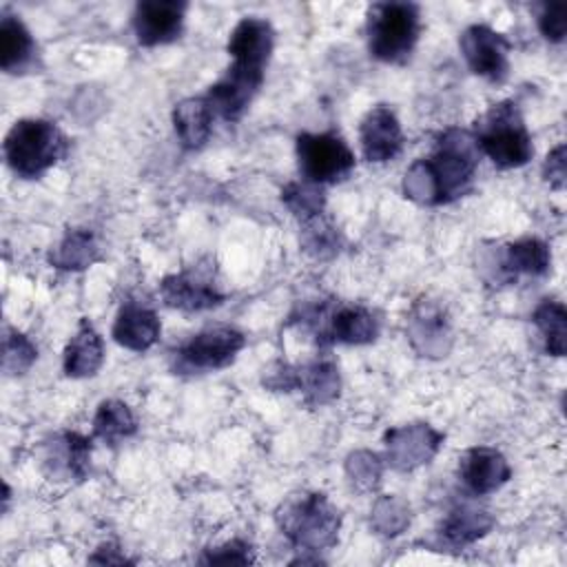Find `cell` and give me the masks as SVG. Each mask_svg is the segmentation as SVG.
Masks as SVG:
<instances>
[{
	"label": "cell",
	"instance_id": "4fadbf2b",
	"mask_svg": "<svg viewBox=\"0 0 567 567\" xmlns=\"http://www.w3.org/2000/svg\"><path fill=\"white\" fill-rule=\"evenodd\" d=\"M359 142L368 162L383 164L394 159L403 148V131L396 113L385 104L372 106L359 124Z\"/></svg>",
	"mask_w": 567,
	"mask_h": 567
},
{
	"label": "cell",
	"instance_id": "ba28073f",
	"mask_svg": "<svg viewBox=\"0 0 567 567\" xmlns=\"http://www.w3.org/2000/svg\"><path fill=\"white\" fill-rule=\"evenodd\" d=\"M443 439V432L423 421L390 427L383 434L385 463L396 472H412L439 454Z\"/></svg>",
	"mask_w": 567,
	"mask_h": 567
},
{
	"label": "cell",
	"instance_id": "44dd1931",
	"mask_svg": "<svg viewBox=\"0 0 567 567\" xmlns=\"http://www.w3.org/2000/svg\"><path fill=\"white\" fill-rule=\"evenodd\" d=\"M44 463L51 465L53 474L82 481L91 465V439L80 432L55 434L53 441L47 443Z\"/></svg>",
	"mask_w": 567,
	"mask_h": 567
},
{
	"label": "cell",
	"instance_id": "d4e9b609",
	"mask_svg": "<svg viewBox=\"0 0 567 567\" xmlns=\"http://www.w3.org/2000/svg\"><path fill=\"white\" fill-rule=\"evenodd\" d=\"M297 388L310 405H326L339 396L341 377L339 368L330 359H315L297 368Z\"/></svg>",
	"mask_w": 567,
	"mask_h": 567
},
{
	"label": "cell",
	"instance_id": "7c38bea8",
	"mask_svg": "<svg viewBox=\"0 0 567 567\" xmlns=\"http://www.w3.org/2000/svg\"><path fill=\"white\" fill-rule=\"evenodd\" d=\"M159 295L168 308H177L184 312L208 310L224 301V292L217 288L213 277L202 270L166 275L159 281Z\"/></svg>",
	"mask_w": 567,
	"mask_h": 567
},
{
	"label": "cell",
	"instance_id": "5bb4252c",
	"mask_svg": "<svg viewBox=\"0 0 567 567\" xmlns=\"http://www.w3.org/2000/svg\"><path fill=\"white\" fill-rule=\"evenodd\" d=\"M458 476L474 496H485L501 489L509 481L512 467L501 450L476 445L461 454Z\"/></svg>",
	"mask_w": 567,
	"mask_h": 567
},
{
	"label": "cell",
	"instance_id": "52a82bcc",
	"mask_svg": "<svg viewBox=\"0 0 567 567\" xmlns=\"http://www.w3.org/2000/svg\"><path fill=\"white\" fill-rule=\"evenodd\" d=\"M246 346L244 332L233 326H208L182 343L175 352L184 370H219L230 365Z\"/></svg>",
	"mask_w": 567,
	"mask_h": 567
},
{
	"label": "cell",
	"instance_id": "8fae6325",
	"mask_svg": "<svg viewBox=\"0 0 567 567\" xmlns=\"http://www.w3.org/2000/svg\"><path fill=\"white\" fill-rule=\"evenodd\" d=\"M186 2L179 0H142L133 11V33L142 47L168 44L184 29Z\"/></svg>",
	"mask_w": 567,
	"mask_h": 567
},
{
	"label": "cell",
	"instance_id": "603a6c76",
	"mask_svg": "<svg viewBox=\"0 0 567 567\" xmlns=\"http://www.w3.org/2000/svg\"><path fill=\"white\" fill-rule=\"evenodd\" d=\"M492 527L494 518L489 512L472 505H458L441 523L439 538L450 549H463L483 538Z\"/></svg>",
	"mask_w": 567,
	"mask_h": 567
},
{
	"label": "cell",
	"instance_id": "f1b7e54d",
	"mask_svg": "<svg viewBox=\"0 0 567 567\" xmlns=\"http://www.w3.org/2000/svg\"><path fill=\"white\" fill-rule=\"evenodd\" d=\"M281 202L299 221H308L317 215H323L326 190L323 186L301 177V179L288 182L281 188Z\"/></svg>",
	"mask_w": 567,
	"mask_h": 567
},
{
	"label": "cell",
	"instance_id": "4dcf8cb0",
	"mask_svg": "<svg viewBox=\"0 0 567 567\" xmlns=\"http://www.w3.org/2000/svg\"><path fill=\"white\" fill-rule=\"evenodd\" d=\"M403 195L421 206H439L436 179L427 157L414 159L403 175Z\"/></svg>",
	"mask_w": 567,
	"mask_h": 567
},
{
	"label": "cell",
	"instance_id": "f546056e",
	"mask_svg": "<svg viewBox=\"0 0 567 567\" xmlns=\"http://www.w3.org/2000/svg\"><path fill=\"white\" fill-rule=\"evenodd\" d=\"M38 359L35 343L16 328H4L2 337V370L11 377L24 374Z\"/></svg>",
	"mask_w": 567,
	"mask_h": 567
},
{
	"label": "cell",
	"instance_id": "74e56055",
	"mask_svg": "<svg viewBox=\"0 0 567 567\" xmlns=\"http://www.w3.org/2000/svg\"><path fill=\"white\" fill-rule=\"evenodd\" d=\"M264 385L270 390H277V392L295 390L297 388V368H292L288 363H277L264 377Z\"/></svg>",
	"mask_w": 567,
	"mask_h": 567
},
{
	"label": "cell",
	"instance_id": "ac0fdd59",
	"mask_svg": "<svg viewBox=\"0 0 567 567\" xmlns=\"http://www.w3.org/2000/svg\"><path fill=\"white\" fill-rule=\"evenodd\" d=\"M102 361H104V341L100 332L86 319H82L62 354L64 374L71 379L93 377L102 368Z\"/></svg>",
	"mask_w": 567,
	"mask_h": 567
},
{
	"label": "cell",
	"instance_id": "9c48e42d",
	"mask_svg": "<svg viewBox=\"0 0 567 567\" xmlns=\"http://www.w3.org/2000/svg\"><path fill=\"white\" fill-rule=\"evenodd\" d=\"M458 47L472 73L489 82H503L507 78L509 42L503 33L487 24H470L463 29Z\"/></svg>",
	"mask_w": 567,
	"mask_h": 567
},
{
	"label": "cell",
	"instance_id": "d590c367",
	"mask_svg": "<svg viewBox=\"0 0 567 567\" xmlns=\"http://www.w3.org/2000/svg\"><path fill=\"white\" fill-rule=\"evenodd\" d=\"M538 29L549 42H563L567 33V4H545L538 13Z\"/></svg>",
	"mask_w": 567,
	"mask_h": 567
},
{
	"label": "cell",
	"instance_id": "6da1fadb",
	"mask_svg": "<svg viewBox=\"0 0 567 567\" xmlns=\"http://www.w3.org/2000/svg\"><path fill=\"white\" fill-rule=\"evenodd\" d=\"M277 527L297 551L319 554L337 545L341 512L321 492L288 496L275 512Z\"/></svg>",
	"mask_w": 567,
	"mask_h": 567
},
{
	"label": "cell",
	"instance_id": "9a60e30c",
	"mask_svg": "<svg viewBox=\"0 0 567 567\" xmlns=\"http://www.w3.org/2000/svg\"><path fill=\"white\" fill-rule=\"evenodd\" d=\"M272 49H275V29L266 18H257V16L241 18L233 27L226 44V51L235 64H244L261 71H266Z\"/></svg>",
	"mask_w": 567,
	"mask_h": 567
},
{
	"label": "cell",
	"instance_id": "1f68e13d",
	"mask_svg": "<svg viewBox=\"0 0 567 567\" xmlns=\"http://www.w3.org/2000/svg\"><path fill=\"white\" fill-rule=\"evenodd\" d=\"M372 527L381 536H399L410 525V505L399 496H379L372 505Z\"/></svg>",
	"mask_w": 567,
	"mask_h": 567
},
{
	"label": "cell",
	"instance_id": "d6986e66",
	"mask_svg": "<svg viewBox=\"0 0 567 567\" xmlns=\"http://www.w3.org/2000/svg\"><path fill=\"white\" fill-rule=\"evenodd\" d=\"M503 279L512 281L520 275L540 277L551 268V250L538 237H523L507 244L498 257Z\"/></svg>",
	"mask_w": 567,
	"mask_h": 567
},
{
	"label": "cell",
	"instance_id": "277c9868",
	"mask_svg": "<svg viewBox=\"0 0 567 567\" xmlns=\"http://www.w3.org/2000/svg\"><path fill=\"white\" fill-rule=\"evenodd\" d=\"M370 53L388 64L405 62L421 33V13L412 2H374L365 20Z\"/></svg>",
	"mask_w": 567,
	"mask_h": 567
},
{
	"label": "cell",
	"instance_id": "7402d4cb",
	"mask_svg": "<svg viewBox=\"0 0 567 567\" xmlns=\"http://www.w3.org/2000/svg\"><path fill=\"white\" fill-rule=\"evenodd\" d=\"M213 109L204 95L184 97L173 109V126L179 144L188 151L202 148L213 131Z\"/></svg>",
	"mask_w": 567,
	"mask_h": 567
},
{
	"label": "cell",
	"instance_id": "836d02e7",
	"mask_svg": "<svg viewBox=\"0 0 567 567\" xmlns=\"http://www.w3.org/2000/svg\"><path fill=\"white\" fill-rule=\"evenodd\" d=\"M301 224H303L301 244H303L306 252H310L312 257H319V259L337 255V250L341 246V237H339L337 228L328 219H323V215H317Z\"/></svg>",
	"mask_w": 567,
	"mask_h": 567
},
{
	"label": "cell",
	"instance_id": "5b68a950",
	"mask_svg": "<svg viewBox=\"0 0 567 567\" xmlns=\"http://www.w3.org/2000/svg\"><path fill=\"white\" fill-rule=\"evenodd\" d=\"M436 179L439 204H450L465 195L481 162V148L472 131L450 126L436 137L432 157H427Z\"/></svg>",
	"mask_w": 567,
	"mask_h": 567
},
{
	"label": "cell",
	"instance_id": "cb8c5ba5",
	"mask_svg": "<svg viewBox=\"0 0 567 567\" xmlns=\"http://www.w3.org/2000/svg\"><path fill=\"white\" fill-rule=\"evenodd\" d=\"M35 55L31 31L18 16L2 13L0 18V66L7 73H22Z\"/></svg>",
	"mask_w": 567,
	"mask_h": 567
},
{
	"label": "cell",
	"instance_id": "d6a6232c",
	"mask_svg": "<svg viewBox=\"0 0 567 567\" xmlns=\"http://www.w3.org/2000/svg\"><path fill=\"white\" fill-rule=\"evenodd\" d=\"M346 476L359 492H372L383 476V461L377 452L354 450L346 458Z\"/></svg>",
	"mask_w": 567,
	"mask_h": 567
},
{
	"label": "cell",
	"instance_id": "2e32d148",
	"mask_svg": "<svg viewBox=\"0 0 567 567\" xmlns=\"http://www.w3.org/2000/svg\"><path fill=\"white\" fill-rule=\"evenodd\" d=\"M162 332V323L159 317L153 308L128 301L120 308L111 334L113 339L133 352H146L148 348H153L159 339Z\"/></svg>",
	"mask_w": 567,
	"mask_h": 567
},
{
	"label": "cell",
	"instance_id": "30bf717a",
	"mask_svg": "<svg viewBox=\"0 0 567 567\" xmlns=\"http://www.w3.org/2000/svg\"><path fill=\"white\" fill-rule=\"evenodd\" d=\"M261 84H264L261 69L233 62L226 69V73L206 91L204 97L210 104L215 115H219L226 122H235L246 113V109L255 100Z\"/></svg>",
	"mask_w": 567,
	"mask_h": 567
},
{
	"label": "cell",
	"instance_id": "8992f818",
	"mask_svg": "<svg viewBox=\"0 0 567 567\" xmlns=\"http://www.w3.org/2000/svg\"><path fill=\"white\" fill-rule=\"evenodd\" d=\"M297 162L303 179L319 186L346 179L354 168V153L348 142L332 133H299Z\"/></svg>",
	"mask_w": 567,
	"mask_h": 567
},
{
	"label": "cell",
	"instance_id": "e0dca14e",
	"mask_svg": "<svg viewBox=\"0 0 567 567\" xmlns=\"http://www.w3.org/2000/svg\"><path fill=\"white\" fill-rule=\"evenodd\" d=\"M379 330L381 321L370 308L348 303L328 315V323L321 328V334L337 343L363 346L372 343L379 337Z\"/></svg>",
	"mask_w": 567,
	"mask_h": 567
},
{
	"label": "cell",
	"instance_id": "7a4b0ae2",
	"mask_svg": "<svg viewBox=\"0 0 567 567\" xmlns=\"http://www.w3.org/2000/svg\"><path fill=\"white\" fill-rule=\"evenodd\" d=\"M66 146L69 142L55 122L22 117L7 131L2 153L16 175L35 179L66 155Z\"/></svg>",
	"mask_w": 567,
	"mask_h": 567
},
{
	"label": "cell",
	"instance_id": "83f0119b",
	"mask_svg": "<svg viewBox=\"0 0 567 567\" xmlns=\"http://www.w3.org/2000/svg\"><path fill=\"white\" fill-rule=\"evenodd\" d=\"M137 432V421L128 403L120 399H106L97 405L93 414V436L115 443L120 439H128Z\"/></svg>",
	"mask_w": 567,
	"mask_h": 567
},
{
	"label": "cell",
	"instance_id": "484cf974",
	"mask_svg": "<svg viewBox=\"0 0 567 567\" xmlns=\"http://www.w3.org/2000/svg\"><path fill=\"white\" fill-rule=\"evenodd\" d=\"M100 259V246L91 230L71 228L49 252V264L60 270H84Z\"/></svg>",
	"mask_w": 567,
	"mask_h": 567
},
{
	"label": "cell",
	"instance_id": "f35d334b",
	"mask_svg": "<svg viewBox=\"0 0 567 567\" xmlns=\"http://www.w3.org/2000/svg\"><path fill=\"white\" fill-rule=\"evenodd\" d=\"M91 563H128V558L124 554H120V547L117 545H111V543H104L97 547V551L89 558Z\"/></svg>",
	"mask_w": 567,
	"mask_h": 567
},
{
	"label": "cell",
	"instance_id": "8d00e7d4",
	"mask_svg": "<svg viewBox=\"0 0 567 567\" xmlns=\"http://www.w3.org/2000/svg\"><path fill=\"white\" fill-rule=\"evenodd\" d=\"M543 177L556 190H560L565 186V179H567V148H565L563 142L547 153L545 164H543Z\"/></svg>",
	"mask_w": 567,
	"mask_h": 567
},
{
	"label": "cell",
	"instance_id": "ffe728a7",
	"mask_svg": "<svg viewBox=\"0 0 567 567\" xmlns=\"http://www.w3.org/2000/svg\"><path fill=\"white\" fill-rule=\"evenodd\" d=\"M410 341L421 357H445L450 348V323L441 308L421 303L410 319Z\"/></svg>",
	"mask_w": 567,
	"mask_h": 567
},
{
	"label": "cell",
	"instance_id": "e575fe53",
	"mask_svg": "<svg viewBox=\"0 0 567 567\" xmlns=\"http://www.w3.org/2000/svg\"><path fill=\"white\" fill-rule=\"evenodd\" d=\"M202 560L215 563V565H246V563H252L255 556H252L250 543H246L241 538H233L215 549H208Z\"/></svg>",
	"mask_w": 567,
	"mask_h": 567
},
{
	"label": "cell",
	"instance_id": "3957f363",
	"mask_svg": "<svg viewBox=\"0 0 567 567\" xmlns=\"http://www.w3.org/2000/svg\"><path fill=\"white\" fill-rule=\"evenodd\" d=\"M472 133L478 142L481 155H487L498 168L525 166L534 155L532 135L512 100L489 106Z\"/></svg>",
	"mask_w": 567,
	"mask_h": 567
},
{
	"label": "cell",
	"instance_id": "4316f807",
	"mask_svg": "<svg viewBox=\"0 0 567 567\" xmlns=\"http://www.w3.org/2000/svg\"><path fill=\"white\" fill-rule=\"evenodd\" d=\"M532 321L543 339L545 352L551 357H563L567 346V310L563 301L543 299L536 306Z\"/></svg>",
	"mask_w": 567,
	"mask_h": 567
}]
</instances>
